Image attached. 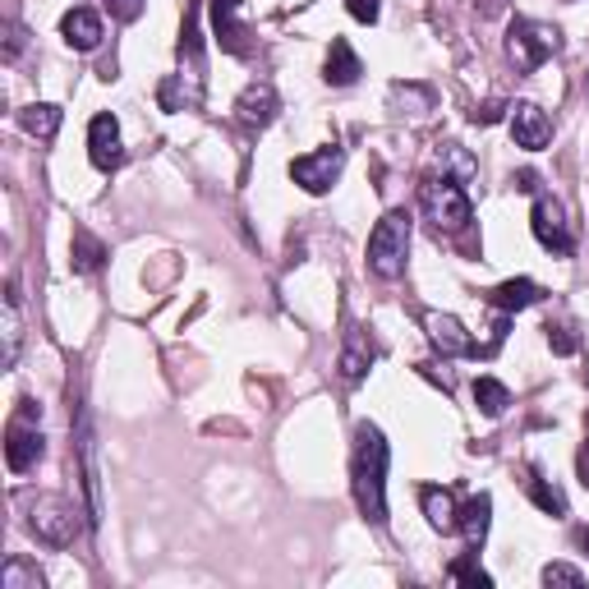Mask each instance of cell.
Returning <instances> with one entry per match:
<instances>
[{"instance_id":"cell-6","label":"cell","mask_w":589,"mask_h":589,"mask_svg":"<svg viewBox=\"0 0 589 589\" xmlns=\"http://www.w3.org/2000/svg\"><path fill=\"white\" fill-rule=\"evenodd\" d=\"M341 171H346V152L337 143H327L318 152H304V157L291 162V181L304 189V194H327L331 185L341 181Z\"/></svg>"},{"instance_id":"cell-19","label":"cell","mask_w":589,"mask_h":589,"mask_svg":"<svg viewBox=\"0 0 589 589\" xmlns=\"http://www.w3.org/2000/svg\"><path fill=\"white\" fill-rule=\"evenodd\" d=\"M69 253H74V272H79V276H92V272H101V263H107V244H101L97 236H92V230H74V244H69Z\"/></svg>"},{"instance_id":"cell-4","label":"cell","mask_w":589,"mask_h":589,"mask_svg":"<svg viewBox=\"0 0 589 589\" xmlns=\"http://www.w3.org/2000/svg\"><path fill=\"white\" fill-rule=\"evenodd\" d=\"M557 46H561V33L553 29V23H544V19H511L506 56H511V65H516L521 74H534Z\"/></svg>"},{"instance_id":"cell-8","label":"cell","mask_w":589,"mask_h":589,"mask_svg":"<svg viewBox=\"0 0 589 589\" xmlns=\"http://www.w3.org/2000/svg\"><path fill=\"white\" fill-rule=\"evenodd\" d=\"M506 124H511V139H516V148H525V152H544L553 143V120L534 107V101H511Z\"/></svg>"},{"instance_id":"cell-31","label":"cell","mask_w":589,"mask_h":589,"mask_svg":"<svg viewBox=\"0 0 589 589\" xmlns=\"http://www.w3.org/2000/svg\"><path fill=\"white\" fill-rule=\"evenodd\" d=\"M143 6H148V0H107L111 19H120V23H134L143 14Z\"/></svg>"},{"instance_id":"cell-25","label":"cell","mask_w":589,"mask_h":589,"mask_svg":"<svg viewBox=\"0 0 589 589\" xmlns=\"http://www.w3.org/2000/svg\"><path fill=\"white\" fill-rule=\"evenodd\" d=\"M198 10H203V0H189V10H185V29H181V61L198 65L203 61V37H198Z\"/></svg>"},{"instance_id":"cell-33","label":"cell","mask_w":589,"mask_h":589,"mask_svg":"<svg viewBox=\"0 0 589 589\" xmlns=\"http://www.w3.org/2000/svg\"><path fill=\"white\" fill-rule=\"evenodd\" d=\"M502 111H506V107H498V101H489V107H475V111H470V120H475V124H493Z\"/></svg>"},{"instance_id":"cell-28","label":"cell","mask_w":589,"mask_h":589,"mask_svg":"<svg viewBox=\"0 0 589 589\" xmlns=\"http://www.w3.org/2000/svg\"><path fill=\"white\" fill-rule=\"evenodd\" d=\"M369 360H373V355H364L360 346H350V350L341 355V378H346V382H360L364 369H369Z\"/></svg>"},{"instance_id":"cell-26","label":"cell","mask_w":589,"mask_h":589,"mask_svg":"<svg viewBox=\"0 0 589 589\" xmlns=\"http://www.w3.org/2000/svg\"><path fill=\"white\" fill-rule=\"evenodd\" d=\"M451 580H460V585H475V589H489V585H493V576L483 571L475 557H456V561H451Z\"/></svg>"},{"instance_id":"cell-15","label":"cell","mask_w":589,"mask_h":589,"mask_svg":"<svg viewBox=\"0 0 589 589\" xmlns=\"http://www.w3.org/2000/svg\"><path fill=\"white\" fill-rule=\"evenodd\" d=\"M539 299H544V291H539V281H530V276H511V281H502V286L489 291V304L498 314H521Z\"/></svg>"},{"instance_id":"cell-34","label":"cell","mask_w":589,"mask_h":589,"mask_svg":"<svg viewBox=\"0 0 589 589\" xmlns=\"http://www.w3.org/2000/svg\"><path fill=\"white\" fill-rule=\"evenodd\" d=\"M576 475H580V483L589 489V438L580 443V451H576Z\"/></svg>"},{"instance_id":"cell-2","label":"cell","mask_w":589,"mask_h":589,"mask_svg":"<svg viewBox=\"0 0 589 589\" xmlns=\"http://www.w3.org/2000/svg\"><path fill=\"white\" fill-rule=\"evenodd\" d=\"M419 208L428 217L433 230H443V236H460L470 221H475V208H470V194L460 189V181L451 175H433L419 189Z\"/></svg>"},{"instance_id":"cell-3","label":"cell","mask_w":589,"mask_h":589,"mask_svg":"<svg viewBox=\"0 0 589 589\" xmlns=\"http://www.w3.org/2000/svg\"><path fill=\"white\" fill-rule=\"evenodd\" d=\"M410 230H415V221H410L405 208L388 212L378 226H373V236H369V268L382 276V281H396L405 272V253H410Z\"/></svg>"},{"instance_id":"cell-21","label":"cell","mask_w":589,"mask_h":589,"mask_svg":"<svg viewBox=\"0 0 589 589\" xmlns=\"http://www.w3.org/2000/svg\"><path fill=\"white\" fill-rule=\"evenodd\" d=\"M475 405H479V415L483 419H502L506 415V405H511V392H506V382L498 378H475Z\"/></svg>"},{"instance_id":"cell-5","label":"cell","mask_w":589,"mask_h":589,"mask_svg":"<svg viewBox=\"0 0 589 589\" xmlns=\"http://www.w3.org/2000/svg\"><path fill=\"white\" fill-rule=\"evenodd\" d=\"M29 530L37 534L42 544H51V548H69L74 539H79L84 525H79V511H74V502H65L56 493H42L29 506Z\"/></svg>"},{"instance_id":"cell-24","label":"cell","mask_w":589,"mask_h":589,"mask_svg":"<svg viewBox=\"0 0 589 589\" xmlns=\"http://www.w3.org/2000/svg\"><path fill=\"white\" fill-rule=\"evenodd\" d=\"M0 589H42V571L23 557H6V567H0Z\"/></svg>"},{"instance_id":"cell-36","label":"cell","mask_w":589,"mask_h":589,"mask_svg":"<svg viewBox=\"0 0 589 589\" xmlns=\"http://www.w3.org/2000/svg\"><path fill=\"white\" fill-rule=\"evenodd\" d=\"M576 544L589 553V525H580V530H576Z\"/></svg>"},{"instance_id":"cell-12","label":"cell","mask_w":589,"mask_h":589,"mask_svg":"<svg viewBox=\"0 0 589 589\" xmlns=\"http://www.w3.org/2000/svg\"><path fill=\"white\" fill-rule=\"evenodd\" d=\"M276 111H281V97H276V88L268 79L249 84L240 92V101H236V116H240V124H249V130H268V124L276 120Z\"/></svg>"},{"instance_id":"cell-1","label":"cell","mask_w":589,"mask_h":589,"mask_svg":"<svg viewBox=\"0 0 589 589\" xmlns=\"http://www.w3.org/2000/svg\"><path fill=\"white\" fill-rule=\"evenodd\" d=\"M388 438L378 424H355V456H350V483L369 525H388Z\"/></svg>"},{"instance_id":"cell-13","label":"cell","mask_w":589,"mask_h":589,"mask_svg":"<svg viewBox=\"0 0 589 589\" xmlns=\"http://www.w3.org/2000/svg\"><path fill=\"white\" fill-rule=\"evenodd\" d=\"M489 525H493V498H489V493H475V498L460 502L456 530L466 534L470 548H483V539H489Z\"/></svg>"},{"instance_id":"cell-32","label":"cell","mask_w":589,"mask_h":589,"mask_svg":"<svg viewBox=\"0 0 589 589\" xmlns=\"http://www.w3.org/2000/svg\"><path fill=\"white\" fill-rule=\"evenodd\" d=\"M346 10H350V19H360V23H378V14H382L378 0H346Z\"/></svg>"},{"instance_id":"cell-27","label":"cell","mask_w":589,"mask_h":589,"mask_svg":"<svg viewBox=\"0 0 589 589\" xmlns=\"http://www.w3.org/2000/svg\"><path fill=\"white\" fill-rule=\"evenodd\" d=\"M544 585H548V589H553V585L580 589V585H585V571H580V567H567V561H548V567H544Z\"/></svg>"},{"instance_id":"cell-23","label":"cell","mask_w":589,"mask_h":589,"mask_svg":"<svg viewBox=\"0 0 589 589\" xmlns=\"http://www.w3.org/2000/svg\"><path fill=\"white\" fill-rule=\"evenodd\" d=\"M19 346H23V309H19V286L10 281V291H6V369H14Z\"/></svg>"},{"instance_id":"cell-20","label":"cell","mask_w":589,"mask_h":589,"mask_svg":"<svg viewBox=\"0 0 589 589\" xmlns=\"http://www.w3.org/2000/svg\"><path fill=\"white\" fill-rule=\"evenodd\" d=\"M61 120H65V111H61V107H51V101H33V107H23V111H19V124H23V130H29L33 139H56Z\"/></svg>"},{"instance_id":"cell-14","label":"cell","mask_w":589,"mask_h":589,"mask_svg":"<svg viewBox=\"0 0 589 589\" xmlns=\"http://www.w3.org/2000/svg\"><path fill=\"white\" fill-rule=\"evenodd\" d=\"M61 37H65V46H74V51H97L101 46V14H92L88 6H74L65 19H61Z\"/></svg>"},{"instance_id":"cell-22","label":"cell","mask_w":589,"mask_h":589,"mask_svg":"<svg viewBox=\"0 0 589 589\" xmlns=\"http://www.w3.org/2000/svg\"><path fill=\"white\" fill-rule=\"evenodd\" d=\"M525 493H530L534 506L544 511V516H553V521L567 516V493H561L557 483H548V479H539V475H530V479H525Z\"/></svg>"},{"instance_id":"cell-9","label":"cell","mask_w":589,"mask_h":589,"mask_svg":"<svg viewBox=\"0 0 589 589\" xmlns=\"http://www.w3.org/2000/svg\"><path fill=\"white\" fill-rule=\"evenodd\" d=\"M530 226H534V240L548 253H571V226H567V212H561L557 198H534Z\"/></svg>"},{"instance_id":"cell-35","label":"cell","mask_w":589,"mask_h":589,"mask_svg":"<svg viewBox=\"0 0 589 589\" xmlns=\"http://www.w3.org/2000/svg\"><path fill=\"white\" fill-rule=\"evenodd\" d=\"M516 189H521V194H534V171H521V175H516Z\"/></svg>"},{"instance_id":"cell-7","label":"cell","mask_w":589,"mask_h":589,"mask_svg":"<svg viewBox=\"0 0 589 589\" xmlns=\"http://www.w3.org/2000/svg\"><path fill=\"white\" fill-rule=\"evenodd\" d=\"M42 451H46V443H42L37 419L14 415L10 428H6V466H10L14 475H29L37 460H42Z\"/></svg>"},{"instance_id":"cell-17","label":"cell","mask_w":589,"mask_h":589,"mask_svg":"<svg viewBox=\"0 0 589 589\" xmlns=\"http://www.w3.org/2000/svg\"><path fill=\"white\" fill-rule=\"evenodd\" d=\"M212 33L226 51H236V56H244V29H240V0H212Z\"/></svg>"},{"instance_id":"cell-37","label":"cell","mask_w":589,"mask_h":589,"mask_svg":"<svg viewBox=\"0 0 589 589\" xmlns=\"http://www.w3.org/2000/svg\"><path fill=\"white\" fill-rule=\"evenodd\" d=\"M585 424H589V419H585Z\"/></svg>"},{"instance_id":"cell-30","label":"cell","mask_w":589,"mask_h":589,"mask_svg":"<svg viewBox=\"0 0 589 589\" xmlns=\"http://www.w3.org/2000/svg\"><path fill=\"white\" fill-rule=\"evenodd\" d=\"M443 157L451 162V171H456V181H470V175H475V162H470V157H466V152H460L456 143H447V148H443Z\"/></svg>"},{"instance_id":"cell-10","label":"cell","mask_w":589,"mask_h":589,"mask_svg":"<svg viewBox=\"0 0 589 589\" xmlns=\"http://www.w3.org/2000/svg\"><path fill=\"white\" fill-rule=\"evenodd\" d=\"M88 157L97 171H116L124 162V143H120V120L111 111H101L92 116L88 124Z\"/></svg>"},{"instance_id":"cell-11","label":"cell","mask_w":589,"mask_h":589,"mask_svg":"<svg viewBox=\"0 0 589 589\" xmlns=\"http://www.w3.org/2000/svg\"><path fill=\"white\" fill-rule=\"evenodd\" d=\"M424 331H428V341H433V350H438L443 360H460V355H475L470 331H466V323H460L456 314H424Z\"/></svg>"},{"instance_id":"cell-18","label":"cell","mask_w":589,"mask_h":589,"mask_svg":"<svg viewBox=\"0 0 589 589\" xmlns=\"http://www.w3.org/2000/svg\"><path fill=\"white\" fill-rule=\"evenodd\" d=\"M419 502H424V516H428V525L433 530H443V534H451L456 530V498H451V489H438V483H424L419 489Z\"/></svg>"},{"instance_id":"cell-16","label":"cell","mask_w":589,"mask_h":589,"mask_svg":"<svg viewBox=\"0 0 589 589\" xmlns=\"http://www.w3.org/2000/svg\"><path fill=\"white\" fill-rule=\"evenodd\" d=\"M360 74H364V61L355 56V46H350L346 37H337V42H331V51H327L323 79H327L331 88H350V84H360Z\"/></svg>"},{"instance_id":"cell-29","label":"cell","mask_w":589,"mask_h":589,"mask_svg":"<svg viewBox=\"0 0 589 589\" xmlns=\"http://www.w3.org/2000/svg\"><path fill=\"white\" fill-rule=\"evenodd\" d=\"M548 346H553L557 355H576V350H580V341L571 337V327H553V323H548Z\"/></svg>"}]
</instances>
